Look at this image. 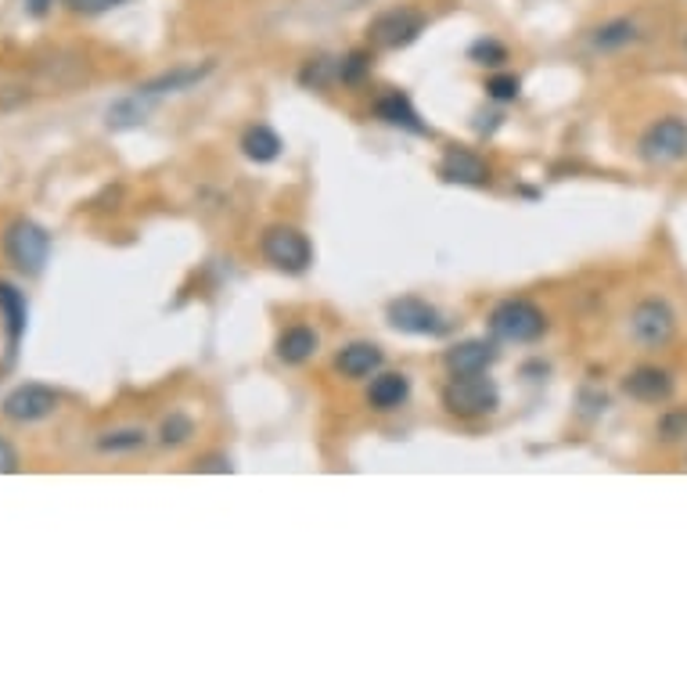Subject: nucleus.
<instances>
[{
	"mask_svg": "<svg viewBox=\"0 0 687 687\" xmlns=\"http://www.w3.org/2000/svg\"><path fill=\"white\" fill-rule=\"evenodd\" d=\"M148 102L152 97L148 94H131V97H123V102H116L108 108V126L112 131H131V126H137L140 119H145V112H148Z\"/></svg>",
	"mask_w": 687,
	"mask_h": 687,
	"instance_id": "aec40b11",
	"label": "nucleus"
},
{
	"mask_svg": "<svg viewBox=\"0 0 687 687\" xmlns=\"http://www.w3.org/2000/svg\"><path fill=\"white\" fill-rule=\"evenodd\" d=\"M4 256L25 274H40L51 256V235L30 217H19L4 231Z\"/></svg>",
	"mask_w": 687,
	"mask_h": 687,
	"instance_id": "20e7f679",
	"label": "nucleus"
},
{
	"mask_svg": "<svg viewBox=\"0 0 687 687\" xmlns=\"http://www.w3.org/2000/svg\"><path fill=\"white\" fill-rule=\"evenodd\" d=\"M490 332L500 342H537L548 332V313L529 299H504L490 313Z\"/></svg>",
	"mask_w": 687,
	"mask_h": 687,
	"instance_id": "7ed1b4c3",
	"label": "nucleus"
},
{
	"mask_svg": "<svg viewBox=\"0 0 687 687\" xmlns=\"http://www.w3.org/2000/svg\"><path fill=\"white\" fill-rule=\"evenodd\" d=\"M306 83V87H327V83L332 80H339V62H332V59H318V62H310L306 69H303V76H299Z\"/></svg>",
	"mask_w": 687,
	"mask_h": 687,
	"instance_id": "b1692460",
	"label": "nucleus"
},
{
	"mask_svg": "<svg viewBox=\"0 0 687 687\" xmlns=\"http://www.w3.org/2000/svg\"><path fill=\"white\" fill-rule=\"evenodd\" d=\"M468 59L476 65H500V62H508V48L497 44V40H476V44L468 48Z\"/></svg>",
	"mask_w": 687,
	"mask_h": 687,
	"instance_id": "a878e982",
	"label": "nucleus"
},
{
	"mask_svg": "<svg viewBox=\"0 0 687 687\" xmlns=\"http://www.w3.org/2000/svg\"><path fill=\"white\" fill-rule=\"evenodd\" d=\"M658 436H663V439H680V436H687V410L666 414V418L658 421Z\"/></svg>",
	"mask_w": 687,
	"mask_h": 687,
	"instance_id": "c85d7f7f",
	"label": "nucleus"
},
{
	"mask_svg": "<svg viewBox=\"0 0 687 687\" xmlns=\"http://www.w3.org/2000/svg\"><path fill=\"white\" fill-rule=\"evenodd\" d=\"M447 371L450 375H482L497 361V346L490 339H465L454 350H447Z\"/></svg>",
	"mask_w": 687,
	"mask_h": 687,
	"instance_id": "9b49d317",
	"label": "nucleus"
},
{
	"mask_svg": "<svg viewBox=\"0 0 687 687\" xmlns=\"http://www.w3.org/2000/svg\"><path fill=\"white\" fill-rule=\"evenodd\" d=\"M281 148H284L281 137L270 131V126H249L246 137H241V152H246L252 163H274Z\"/></svg>",
	"mask_w": 687,
	"mask_h": 687,
	"instance_id": "6ab92c4d",
	"label": "nucleus"
},
{
	"mask_svg": "<svg viewBox=\"0 0 687 687\" xmlns=\"http://www.w3.org/2000/svg\"><path fill=\"white\" fill-rule=\"evenodd\" d=\"M629 332H634L641 346L658 350L677 335V313H673L663 299H644V303H637V310L629 313Z\"/></svg>",
	"mask_w": 687,
	"mask_h": 687,
	"instance_id": "6e6552de",
	"label": "nucleus"
},
{
	"mask_svg": "<svg viewBox=\"0 0 687 687\" xmlns=\"http://www.w3.org/2000/svg\"><path fill=\"white\" fill-rule=\"evenodd\" d=\"M54 4V0H25V11H30V15H48V8Z\"/></svg>",
	"mask_w": 687,
	"mask_h": 687,
	"instance_id": "2f4dec72",
	"label": "nucleus"
},
{
	"mask_svg": "<svg viewBox=\"0 0 687 687\" xmlns=\"http://www.w3.org/2000/svg\"><path fill=\"white\" fill-rule=\"evenodd\" d=\"M375 116L382 123H389V126H399V131H407V134H418V137H428L433 131L421 123L418 116V108L410 105V97L407 94H385L382 102L375 105Z\"/></svg>",
	"mask_w": 687,
	"mask_h": 687,
	"instance_id": "dca6fc26",
	"label": "nucleus"
},
{
	"mask_svg": "<svg viewBox=\"0 0 687 687\" xmlns=\"http://www.w3.org/2000/svg\"><path fill=\"white\" fill-rule=\"evenodd\" d=\"M209 73H212V62H202V65H177V69H169V73L148 80L145 87H137V91H140V94H148V97H159V94H180V91H191V87H198V83H202Z\"/></svg>",
	"mask_w": 687,
	"mask_h": 687,
	"instance_id": "4468645a",
	"label": "nucleus"
},
{
	"mask_svg": "<svg viewBox=\"0 0 687 687\" xmlns=\"http://www.w3.org/2000/svg\"><path fill=\"white\" fill-rule=\"evenodd\" d=\"M439 177L450 184H468V188H486L490 184V166L468 148H447L439 159Z\"/></svg>",
	"mask_w": 687,
	"mask_h": 687,
	"instance_id": "9d476101",
	"label": "nucleus"
},
{
	"mask_svg": "<svg viewBox=\"0 0 687 687\" xmlns=\"http://www.w3.org/2000/svg\"><path fill=\"white\" fill-rule=\"evenodd\" d=\"M407 396H410L407 375H399V371H382V375H375V382H371L367 404L375 410H393L399 404H407Z\"/></svg>",
	"mask_w": 687,
	"mask_h": 687,
	"instance_id": "f3484780",
	"label": "nucleus"
},
{
	"mask_svg": "<svg viewBox=\"0 0 687 687\" xmlns=\"http://www.w3.org/2000/svg\"><path fill=\"white\" fill-rule=\"evenodd\" d=\"M73 11H83V15H102V11H112V8H123L131 4V0H65Z\"/></svg>",
	"mask_w": 687,
	"mask_h": 687,
	"instance_id": "cd10ccee",
	"label": "nucleus"
},
{
	"mask_svg": "<svg viewBox=\"0 0 687 687\" xmlns=\"http://www.w3.org/2000/svg\"><path fill=\"white\" fill-rule=\"evenodd\" d=\"M522 91V83L519 76H508V73H500V76H490V83H486V94L493 97V102H514Z\"/></svg>",
	"mask_w": 687,
	"mask_h": 687,
	"instance_id": "bb28decb",
	"label": "nucleus"
},
{
	"mask_svg": "<svg viewBox=\"0 0 687 687\" xmlns=\"http://www.w3.org/2000/svg\"><path fill=\"white\" fill-rule=\"evenodd\" d=\"M425 30V15L414 8H389L382 11V15L371 19L367 25V44L375 51H399V48H410L414 40L421 37Z\"/></svg>",
	"mask_w": 687,
	"mask_h": 687,
	"instance_id": "39448f33",
	"label": "nucleus"
},
{
	"mask_svg": "<svg viewBox=\"0 0 687 687\" xmlns=\"http://www.w3.org/2000/svg\"><path fill=\"white\" fill-rule=\"evenodd\" d=\"M371 73V54L367 51H353L339 62V80L342 83H361Z\"/></svg>",
	"mask_w": 687,
	"mask_h": 687,
	"instance_id": "393cba45",
	"label": "nucleus"
},
{
	"mask_svg": "<svg viewBox=\"0 0 687 687\" xmlns=\"http://www.w3.org/2000/svg\"><path fill=\"white\" fill-rule=\"evenodd\" d=\"M140 447H145V433H140V428H119V433H105L97 439V450L102 454H126Z\"/></svg>",
	"mask_w": 687,
	"mask_h": 687,
	"instance_id": "412c9836",
	"label": "nucleus"
},
{
	"mask_svg": "<svg viewBox=\"0 0 687 687\" xmlns=\"http://www.w3.org/2000/svg\"><path fill=\"white\" fill-rule=\"evenodd\" d=\"M195 433V421L188 418V414H169V418L163 421L159 428V443L163 447H180L184 439H188Z\"/></svg>",
	"mask_w": 687,
	"mask_h": 687,
	"instance_id": "5701e85b",
	"label": "nucleus"
},
{
	"mask_svg": "<svg viewBox=\"0 0 687 687\" xmlns=\"http://www.w3.org/2000/svg\"><path fill=\"white\" fill-rule=\"evenodd\" d=\"M260 252L263 260L281 270V274H306L310 263H313V246L310 238L299 231L292 223H274L267 227L263 238H260Z\"/></svg>",
	"mask_w": 687,
	"mask_h": 687,
	"instance_id": "f257e3e1",
	"label": "nucleus"
},
{
	"mask_svg": "<svg viewBox=\"0 0 687 687\" xmlns=\"http://www.w3.org/2000/svg\"><path fill=\"white\" fill-rule=\"evenodd\" d=\"M623 389H626V396L641 399V404H666L677 385H673V375L663 367H637L626 375Z\"/></svg>",
	"mask_w": 687,
	"mask_h": 687,
	"instance_id": "ddd939ff",
	"label": "nucleus"
},
{
	"mask_svg": "<svg viewBox=\"0 0 687 687\" xmlns=\"http://www.w3.org/2000/svg\"><path fill=\"white\" fill-rule=\"evenodd\" d=\"M0 318H4L8 332V361H15L25 335V321H30V306H25V295L11 281H0Z\"/></svg>",
	"mask_w": 687,
	"mask_h": 687,
	"instance_id": "f8f14e48",
	"label": "nucleus"
},
{
	"mask_svg": "<svg viewBox=\"0 0 687 687\" xmlns=\"http://www.w3.org/2000/svg\"><path fill=\"white\" fill-rule=\"evenodd\" d=\"M59 404L62 399L54 389H48V385H40V382H25L4 396V418L15 425H33V421L51 418V414L59 410Z\"/></svg>",
	"mask_w": 687,
	"mask_h": 687,
	"instance_id": "1a4fd4ad",
	"label": "nucleus"
},
{
	"mask_svg": "<svg viewBox=\"0 0 687 687\" xmlns=\"http://www.w3.org/2000/svg\"><path fill=\"white\" fill-rule=\"evenodd\" d=\"M11 471H19V454L8 439H0V476H11Z\"/></svg>",
	"mask_w": 687,
	"mask_h": 687,
	"instance_id": "c756f323",
	"label": "nucleus"
},
{
	"mask_svg": "<svg viewBox=\"0 0 687 687\" xmlns=\"http://www.w3.org/2000/svg\"><path fill=\"white\" fill-rule=\"evenodd\" d=\"M318 346H321L318 332L306 324H295V327H289V332H281V339H278V361L281 364H306L310 356L318 353Z\"/></svg>",
	"mask_w": 687,
	"mask_h": 687,
	"instance_id": "a211bd4d",
	"label": "nucleus"
},
{
	"mask_svg": "<svg viewBox=\"0 0 687 687\" xmlns=\"http://www.w3.org/2000/svg\"><path fill=\"white\" fill-rule=\"evenodd\" d=\"M629 40H637L634 22L620 19V22H608L605 30H597V37H594V48H601V51H615V48H626Z\"/></svg>",
	"mask_w": 687,
	"mask_h": 687,
	"instance_id": "4be33fe9",
	"label": "nucleus"
},
{
	"mask_svg": "<svg viewBox=\"0 0 687 687\" xmlns=\"http://www.w3.org/2000/svg\"><path fill=\"white\" fill-rule=\"evenodd\" d=\"M385 318L396 327V332L404 335H425V339H443L450 332V321L443 318V313L425 303L418 295H404V299H393L389 310H385Z\"/></svg>",
	"mask_w": 687,
	"mask_h": 687,
	"instance_id": "423d86ee",
	"label": "nucleus"
},
{
	"mask_svg": "<svg viewBox=\"0 0 687 687\" xmlns=\"http://www.w3.org/2000/svg\"><path fill=\"white\" fill-rule=\"evenodd\" d=\"M382 364H385V356H382V350L375 346V342H350V346L335 356V367H339L346 378L378 375Z\"/></svg>",
	"mask_w": 687,
	"mask_h": 687,
	"instance_id": "2eb2a0df",
	"label": "nucleus"
},
{
	"mask_svg": "<svg viewBox=\"0 0 687 687\" xmlns=\"http://www.w3.org/2000/svg\"><path fill=\"white\" fill-rule=\"evenodd\" d=\"M641 159L652 163V166H669V163H680L687 155V123L669 116V119H658L652 123L648 131L641 137Z\"/></svg>",
	"mask_w": 687,
	"mask_h": 687,
	"instance_id": "0eeeda50",
	"label": "nucleus"
},
{
	"mask_svg": "<svg viewBox=\"0 0 687 687\" xmlns=\"http://www.w3.org/2000/svg\"><path fill=\"white\" fill-rule=\"evenodd\" d=\"M443 407L454 418H482L500 407V389L493 378H486V371L482 375H454L443 389Z\"/></svg>",
	"mask_w": 687,
	"mask_h": 687,
	"instance_id": "f03ea898",
	"label": "nucleus"
},
{
	"mask_svg": "<svg viewBox=\"0 0 687 687\" xmlns=\"http://www.w3.org/2000/svg\"><path fill=\"white\" fill-rule=\"evenodd\" d=\"M198 471H231V461H227V457H220V454H212V457H202V461L195 465Z\"/></svg>",
	"mask_w": 687,
	"mask_h": 687,
	"instance_id": "7c9ffc66",
	"label": "nucleus"
}]
</instances>
